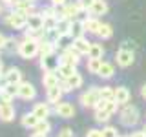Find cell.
Returning <instances> with one entry per match:
<instances>
[{"mask_svg":"<svg viewBox=\"0 0 146 137\" xmlns=\"http://www.w3.org/2000/svg\"><path fill=\"white\" fill-rule=\"evenodd\" d=\"M17 53L20 55L22 59H26V61H31V59H35L36 55L40 53V42L35 37H26L22 42H18Z\"/></svg>","mask_w":146,"mask_h":137,"instance_id":"cell-1","label":"cell"},{"mask_svg":"<svg viewBox=\"0 0 146 137\" xmlns=\"http://www.w3.org/2000/svg\"><path fill=\"white\" fill-rule=\"evenodd\" d=\"M119 119L124 126H135L141 121V113L133 104H122V108L119 110Z\"/></svg>","mask_w":146,"mask_h":137,"instance_id":"cell-2","label":"cell"},{"mask_svg":"<svg viewBox=\"0 0 146 137\" xmlns=\"http://www.w3.org/2000/svg\"><path fill=\"white\" fill-rule=\"evenodd\" d=\"M4 24H6L7 27H11V29H24V27L27 26V15L22 11H18V9H11V11L6 15V18H4Z\"/></svg>","mask_w":146,"mask_h":137,"instance_id":"cell-3","label":"cell"},{"mask_svg":"<svg viewBox=\"0 0 146 137\" xmlns=\"http://www.w3.org/2000/svg\"><path fill=\"white\" fill-rule=\"evenodd\" d=\"M99 100H100L99 88H88L84 93H80V97H79V102H80L82 108H95Z\"/></svg>","mask_w":146,"mask_h":137,"instance_id":"cell-4","label":"cell"},{"mask_svg":"<svg viewBox=\"0 0 146 137\" xmlns=\"http://www.w3.org/2000/svg\"><path fill=\"white\" fill-rule=\"evenodd\" d=\"M80 57L82 55L70 44L68 48H64L60 51V55H58V64H75V66H79Z\"/></svg>","mask_w":146,"mask_h":137,"instance_id":"cell-5","label":"cell"},{"mask_svg":"<svg viewBox=\"0 0 146 137\" xmlns=\"http://www.w3.org/2000/svg\"><path fill=\"white\" fill-rule=\"evenodd\" d=\"M44 29V15L42 13H31L27 15V26H26V37H31L35 31Z\"/></svg>","mask_w":146,"mask_h":137,"instance_id":"cell-6","label":"cell"},{"mask_svg":"<svg viewBox=\"0 0 146 137\" xmlns=\"http://www.w3.org/2000/svg\"><path fill=\"white\" fill-rule=\"evenodd\" d=\"M82 84H84V79H82V75L79 71H75L73 75H70V77H66V79L60 80V86H62L64 93H70L73 90H79Z\"/></svg>","mask_w":146,"mask_h":137,"instance_id":"cell-7","label":"cell"},{"mask_svg":"<svg viewBox=\"0 0 146 137\" xmlns=\"http://www.w3.org/2000/svg\"><path fill=\"white\" fill-rule=\"evenodd\" d=\"M135 61V53L131 49H126V48H119V51L115 53V64L121 68H128L131 66Z\"/></svg>","mask_w":146,"mask_h":137,"instance_id":"cell-8","label":"cell"},{"mask_svg":"<svg viewBox=\"0 0 146 137\" xmlns=\"http://www.w3.org/2000/svg\"><path fill=\"white\" fill-rule=\"evenodd\" d=\"M17 97L18 99H22V100H33L36 97V88H35V84H31V82H26V80H22L20 84H18V93H17Z\"/></svg>","mask_w":146,"mask_h":137,"instance_id":"cell-9","label":"cell"},{"mask_svg":"<svg viewBox=\"0 0 146 137\" xmlns=\"http://www.w3.org/2000/svg\"><path fill=\"white\" fill-rule=\"evenodd\" d=\"M55 115H58V117H62V119H71V117H75V113H77V110L75 106H73L71 102H66V100H60V102H57L55 104Z\"/></svg>","mask_w":146,"mask_h":137,"instance_id":"cell-10","label":"cell"},{"mask_svg":"<svg viewBox=\"0 0 146 137\" xmlns=\"http://www.w3.org/2000/svg\"><path fill=\"white\" fill-rule=\"evenodd\" d=\"M17 117V108L13 102H0V121L2 122H13Z\"/></svg>","mask_w":146,"mask_h":137,"instance_id":"cell-11","label":"cell"},{"mask_svg":"<svg viewBox=\"0 0 146 137\" xmlns=\"http://www.w3.org/2000/svg\"><path fill=\"white\" fill-rule=\"evenodd\" d=\"M40 68L44 71H53L58 68V57L57 53H49V55H44L40 57Z\"/></svg>","mask_w":146,"mask_h":137,"instance_id":"cell-12","label":"cell"},{"mask_svg":"<svg viewBox=\"0 0 146 137\" xmlns=\"http://www.w3.org/2000/svg\"><path fill=\"white\" fill-rule=\"evenodd\" d=\"M60 75L57 73V70H53V71H44V77H42V84H44V88L48 90V88H53V86H58L60 84Z\"/></svg>","mask_w":146,"mask_h":137,"instance_id":"cell-13","label":"cell"},{"mask_svg":"<svg viewBox=\"0 0 146 137\" xmlns=\"http://www.w3.org/2000/svg\"><path fill=\"white\" fill-rule=\"evenodd\" d=\"M71 46L77 49L80 55H88L90 53V48H91V42L88 39H84V35L82 37H77V39H73L71 40Z\"/></svg>","mask_w":146,"mask_h":137,"instance_id":"cell-14","label":"cell"},{"mask_svg":"<svg viewBox=\"0 0 146 137\" xmlns=\"http://www.w3.org/2000/svg\"><path fill=\"white\" fill-rule=\"evenodd\" d=\"M6 82H11V84H20L22 82V71L18 68H9V70L4 71V77H2Z\"/></svg>","mask_w":146,"mask_h":137,"instance_id":"cell-15","label":"cell"},{"mask_svg":"<svg viewBox=\"0 0 146 137\" xmlns=\"http://www.w3.org/2000/svg\"><path fill=\"white\" fill-rule=\"evenodd\" d=\"M46 91H48V93H46V97H48V102L49 104H57V102H60V100H62L64 90H62L60 84H58V86H53V88H48Z\"/></svg>","mask_w":146,"mask_h":137,"instance_id":"cell-16","label":"cell"},{"mask_svg":"<svg viewBox=\"0 0 146 137\" xmlns=\"http://www.w3.org/2000/svg\"><path fill=\"white\" fill-rule=\"evenodd\" d=\"M49 132H51V122H48V119H42V121H38L35 124V128L31 130V134L35 137H44V135H48Z\"/></svg>","mask_w":146,"mask_h":137,"instance_id":"cell-17","label":"cell"},{"mask_svg":"<svg viewBox=\"0 0 146 137\" xmlns=\"http://www.w3.org/2000/svg\"><path fill=\"white\" fill-rule=\"evenodd\" d=\"M31 112L42 121V119H48L49 115H51V106H49V102H36Z\"/></svg>","mask_w":146,"mask_h":137,"instance_id":"cell-18","label":"cell"},{"mask_svg":"<svg viewBox=\"0 0 146 137\" xmlns=\"http://www.w3.org/2000/svg\"><path fill=\"white\" fill-rule=\"evenodd\" d=\"M11 9H18L26 15H31V13H35V0H17Z\"/></svg>","mask_w":146,"mask_h":137,"instance_id":"cell-19","label":"cell"},{"mask_svg":"<svg viewBox=\"0 0 146 137\" xmlns=\"http://www.w3.org/2000/svg\"><path fill=\"white\" fill-rule=\"evenodd\" d=\"M108 4H106V0H95L93 4H91V7H90V13L93 17H102V15H106L108 13Z\"/></svg>","mask_w":146,"mask_h":137,"instance_id":"cell-20","label":"cell"},{"mask_svg":"<svg viewBox=\"0 0 146 137\" xmlns=\"http://www.w3.org/2000/svg\"><path fill=\"white\" fill-rule=\"evenodd\" d=\"M97 75L100 77V79H111V77L115 75V64H111V62H108V61H102Z\"/></svg>","mask_w":146,"mask_h":137,"instance_id":"cell-21","label":"cell"},{"mask_svg":"<svg viewBox=\"0 0 146 137\" xmlns=\"http://www.w3.org/2000/svg\"><path fill=\"white\" fill-rule=\"evenodd\" d=\"M113 99H115L121 106L122 104H128L130 102V90H128L126 86H117L115 93H113Z\"/></svg>","mask_w":146,"mask_h":137,"instance_id":"cell-22","label":"cell"},{"mask_svg":"<svg viewBox=\"0 0 146 137\" xmlns=\"http://www.w3.org/2000/svg\"><path fill=\"white\" fill-rule=\"evenodd\" d=\"M38 121H40V119L36 117L33 112H27V113H24V115L20 117V124L24 126V128H27V130H33L35 124H36Z\"/></svg>","mask_w":146,"mask_h":137,"instance_id":"cell-23","label":"cell"},{"mask_svg":"<svg viewBox=\"0 0 146 137\" xmlns=\"http://www.w3.org/2000/svg\"><path fill=\"white\" fill-rule=\"evenodd\" d=\"M79 2H66L64 4V18H70V20H75L77 13H79Z\"/></svg>","mask_w":146,"mask_h":137,"instance_id":"cell-24","label":"cell"},{"mask_svg":"<svg viewBox=\"0 0 146 137\" xmlns=\"http://www.w3.org/2000/svg\"><path fill=\"white\" fill-rule=\"evenodd\" d=\"M86 33V27L82 20H71V27H70V37L71 39H77V37H82Z\"/></svg>","mask_w":146,"mask_h":137,"instance_id":"cell-25","label":"cell"},{"mask_svg":"<svg viewBox=\"0 0 146 137\" xmlns=\"http://www.w3.org/2000/svg\"><path fill=\"white\" fill-rule=\"evenodd\" d=\"M84 27H86V31H88V33L97 35V31H99V27H100L99 17H93V15H91L88 20H84Z\"/></svg>","mask_w":146,"mask_h":137,"instance_id":"cell-26","label":"cell"},{"mask_svg":"<svg viewBox=\"0 0 146 137\" xmlns=\"http://www.w3.org/2000/svg\"><path fill=\"white\" fill-rule=\"evenodd\" d=\"M97 37H99V39H104V40L111 39V37H113V27H111V24H108V22H100V27H99V31H97Z\"/></svg>","mask_w":146,"mask_h":137,"instance_id":"cell-27","label":"cell"},{"mask_svg":"<svg viewBox=\"0 0 146 137\" xmlns=\"http://www.w3.org/2000/svg\"><path fill=\"white\" fill-rule=\"evenodd\" d=\"M93 119L95 122H108L111 119V113L104 108H93Z\"/></svg>","mask_w":146,"mask_h":137,"instance_id":"cell-28","label":"cell"},{"mask_svg":"<svg viewBox=\"0 0 146 137\" xmlns=\"http://www.w3.org/2000/svg\"><path fill=\"white\" fill-rule=\"evenodd\" d=\"M75 71H77L75 64H58V68H57V73L60 75V79H66V77L73 75Z\"/></svg>","mask_w":146,"mask_h":137,"instance_id":"cell-29","label":"cell"},{"mask_svg":"<svg viewBox=\"0 0 146 137\" xmlns=\"http://www.w3.org/2000/svg\"><path fill=\"white\" fill-rule=\"evenodd\" d=\"M70 27H71V20H70V18H58L55 29H57L58 35H70Z\"/></svg>","mask_w":146,"mask_h":137,"instance_id":"cell-30","label":"cell"},{"mask_svg":"<svg viewBox=\"0 0 146 137\" xmlns=\"http://www.w3.org/2000/svg\"><path fill=\"white\" fill-rule=\"evenodd\" d=\"M102 57H104V48H102V44H99V42L91 44L90 53H88V59H102Z\"/></svg>","mask_w":146,"mask_h":137,"instance_id":"cell-31","label":"cell"},{"mask_svg":"<svg viewBox=\"0 0 146 137\" xmlns=\"http://www.w3.org/2000/svg\"><path fill=\"white\" fill-rule=\"evenodd\" d=\"M57 22H58V17L57 15H48L44 17V29L46 31H51L57 27Z\"/></svg>","mask_w":146,"mask_h":137,"instance_id":"cell-32","label":"cell"},{"mask_svg":"<svg viewBox=\"0 0 146 137\" xmlns=\"http://www.w3.org/2000/svg\"><path fill=\"white\" fill-rule=\"evenodd\" d=\"M100 64H102V59H88V64H86V66H88L90 73H95V75H97Z\"/></svg>","mask_w":146,"mask_h":137,"instance_id":"cell-33","label":"cell"},{"mask_svg":"<svg viewBox=\"0 0 146 137\" xmlns=\"http://www.w3.org/2000/svg\"><path fill=\"white\" fill-rule=\"evenodd\" d=\"M99 91H100V99L110 100V99H113L115 88H110V86H102V88H99Z\"/></svg>","mask_w":146,"mask_h":137,"instance_id":"cell-34","label":"cell"},{"mask_svg":"<svg viewBox=\"0 0 146 137\" xmlns=\"http://www.w3.org/2000/svg\"><path fill=\"white\" fill-rule=\"evenodd\" d=\"M119 135V130L113 126H104L102 128V137H117Z\"/></svg>","mask_w":146,"mask_h":137,"instance_id":"cell-35","label":"cell"},{"mask_svg":"<svg viewBox=\"0 0 146 137\" xmlns=\"http://www.w3.org/2000/svg\"><path fill=\"white\" fill-rule=\"evenodd\" d=\"M17 48H18V42L15 39H9L7 37V42H6V48L4 49H7V51H17Z\"/></svg>","mask_w":146,"mask_h":137,"instance_id":"cell-36","label":"cell"},{"mask_svg":"<svg viewBox=\"0 0 146 137\" xmlns=\"http://www.w3.org/2000/svg\"><path fill=\"white\" fill-rule=\"evenodd\" d=\"M86 135H88V137H102V130L93 128V130H88V132H86Z\"/></svg>","mask_w":146,"mask_h":137,"instance_id":"cell-37","label":"cell"},{"mask_svg":"<svg viewBox=\"0 0 146 137\" xmlns=\"http://www.w3.org/2000/svg\"><path fill=\"white\" fill-rule=\"evenodd\" d=\"M71 135H73L71 128H62V130L58 132V137H71Z\"/></svg>","mask_w":146,"mask_h":137,"instance_id":"cell-38","label":"cell"},{"mask_svg":"<svg viewBox=\"0 0 146 137\" xmlns=\"http://www.w3.org/2000/svg\"><path fill=\"white\" fill-rule=\"evenodd\" d=\"M121 48H126V49H131V51H133V49H135V42H133V40H124V42L121 44Z\"/></svg>","mask_w":146,"mask_h":137,"instance_id":"cell-39","label":"cell"},{"mask_svg":"<svg viewBox=\"0 0 146 137\" xmlns=\"http://www.w3.org/2000/svg\"><path fill=\"white\" fill-rule=\"evenodd\" d=\"M77 2H79V6H80V7L90 9V7H91V4H93L95 0H77Z\"/></svg>","mask_w":146,"mask_h":137,"instance_id":"cell-40","label":"cell"},{"mask_svg":"<svg viewBox=\"0 0 146 137\" xmlns=\"http://www.w3.org/2000/svg\"><path fill=\"white\" fill-rule=\"evenodd\" d=\"M6 42H7V37L4 35V33H0V49L6 48Z\"/></svg>","mask_w":146,"mask_h":137,"instance_id":"cell-41","label":"cell"},{"mask_svg":"<svg viewBox=\"0 0 146 137\" xmlns=\"http://www.w3.org/2000/svg\"><path fill=\"white\" fill-rule=\"evenodd\" d=\"M68 0H51V6H62V4H66Z\"/></svg>","mask_w":146,"mask_h":137,"instance_id":"cell-42","label":"cell"},{"mask_svg":"<svg viewBox=\"0 0 146 137\" xmlns=\"http://www.w3.org/2000/svg\"><path fill=\"white\" fill-rule=\"evenodd\" d=\"M17 0H2V4L4 6H7V7H13V4H15Z\"/></svg>","mask_w":146,"mask_h":137,"instance_id":"cell-43","label":"cell"},{"mask_svg":"<svg viewBox=\"0 0 146 137\" xmlns=\"http://www.w3.org/2000/svg\"><path fill=\"white\" fill-rule=\"evenodd\" d=\"M141 97L146 100V84H143V88H141Z\"/></svg>","mask_w":146,"mask_h":137,"instance_id":"cell-44","label":"cell"},{"mask_svg":"<svg viewBox=\"0 0 146 137\" xmlns=\"http://www.w3.org/2000/svg\"><path fill=\"white\" fill-rule=\"evenodd\" d=\"M131 135H133V137H143L144 134H143V130H141V132H133V134H131Z\"/></svg>","mask_w":146,"mask_h":137,"instance_id":"cell-45","label":"cell"},{"mask_svg":"<svg viewBox=\"0 0 146 137\" xmlns=\"http://www.w3.org/2000/svg\"><path fill=\"white\" fill-rule=\"evenodd\" d=\"M4 71H6V70H4V64H2V61H0V77H4Z\"/></svg>","mask_w":146,"mask_h":137,"instance_id":"cell-46","label":"cell"},{"mask_svg":"<svg viewBox=\"0 0 146 137\" xmlns=\"http://www.w3.org/2000/svg\"><path fill=\"white\" fill-rule=\"evenodd\" d=\"M4 13V4H2V0H0V15Z\"/></svg>","mask_w":146,"mask_h":137,"instance_id":"cell-47","label":"cell"},{"mask_svg":"<svg viewBox=\"0 0 146 137\" xmlns=\"http://www.w3.org/2000/svg\"><path fill=\"white\" fill-rule=\"evenodd\" d=\"M143 134H144V135H146V124H144V126H143Z\"/></svg>","mask_w":146,"mask_h":137,"instance_id":"cell-48","label":"cell"},{"mask_svg":"<svg viewBox=\"0 0 146 137\" xmlns=\"http://www.w3.org/2000/svg\"><path fill=\"white\" fill-rule=\"evenodd\" d=\"M35 2H36V0H35Z\"/></svg>","mask_w":146,"mask_h":137,"instance_id":"cell-49","label":"cell"}]
</instances>
